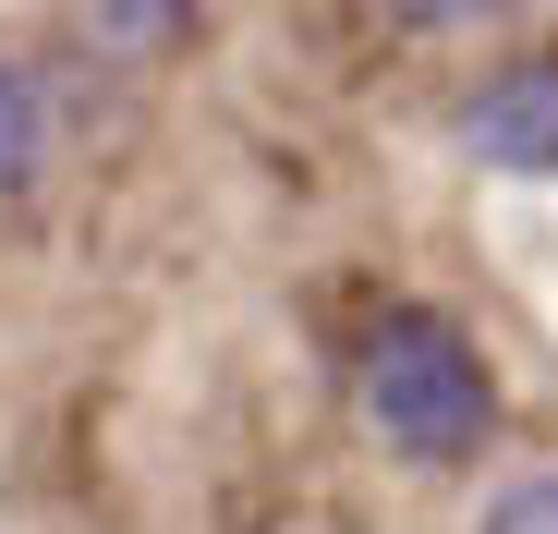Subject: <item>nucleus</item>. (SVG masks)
Here are the masks:
<instances>
[{
	"label": "nucleus",
	"mask_w": 558,
	"mask_h": 534,
	"mask_svg": "<svg viewBox=\"0 0 558 534\" xmlns=\"http://www.w3.org/2000/svg\"><path fill=\"white\" fill-rule=\"evenodd\" d=\"M352 401H364V425H377L401 462H425V474L474 462L486 437H498V377H486L474 328L437 316V304H389L377 328L352 340Z\"/></svg>",
	"instance_id": "nucleus-1"
},
{
	"label": "nucleus",
	"mask_w": 558,
	"mask_h": 534,
	"mask_svg": "<svg viewBox=\"0 0 558 534\" xmlns=\"http://www.w3.org/2000/svg\"><path fill=\"white\" fill-rule=\"evenodd\" d=\"M449 134H461V158L510 170V183H558V49H510V61H486L474 85H461Z\"/></svg>",
	"instance_id": "nucleus-2"
},
{
	"label": "nucleus",
	"mask_w": 558,
	"mask_h": 534,
	"mask_svg": "<svg viewBox=\"0 0 558 534\" xmlns=\"http://www.w3.org/2000/svg\"><path fill=\"white\" fill-rule=\"evenodd\" d=\"M49 146H61V98H49V73L0 49V195H25L37 170H49Z\"/></svg>",
	"instance_id": "nucleus-3"
},
{
	"label": "nucleus",
	"mask_w": 558,
	"mask_h": 534,
	"mask_svg": "<svg viewBox=\"0 0 558 534\" xmlns=\"http://www.w3.org/2000/svg\"><path fill=\"white\" fill-rule=\"evenodd\" d=\"M73 37L98 61H158L195 37V0H73Z\"/></svg>",
	"instance_id": "nucleus-4"
},
{
	"label": "nucleus",
	"mask_w": 558,
	"mask_h": 534,
	"mask_svg": "<svg viewBox=\"0 0 558 534\" xmlns=\"http://www.w3.org/2000/svg\"><path fill=\"white\" fill-rule=\"evenodd\" d=\"M486 534H558V474H522L486 498Z\"/></svg>",
	"instance_id": "nucleus-5"
},
{
	"label": "nucleus",
	"mask_w": 558,
	"mask_h": 534,
	"mask_svg": "<svg viewBox=\"0 0 558 534\" xmlns=\"http://www.w3.org/2000/svg\"><path fill=\"white\" fill-rule=\"evenodd\" d=\"M389 25H486V13H510V0H377Z\"/></svg>",
	"instance_id": "nucleus-6"
}]
</instances>
